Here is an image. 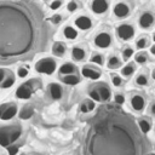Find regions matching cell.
Wrapping results in <instances>:
<instances>
[{
    "mask_svg": "<svg viewBox=\"0 0 155 155\" xmlns=\"http://www.w3.org/2000/svg\"><path fill=\"white\" fill-rule=\"evenodd\" d=\"M57 69V62L52 57H44L35 63V70L39 74L52 75Z\"/></svg>",
    "mask_w": 155,
    "mask_h": 155,
    "instance_id": "1",
    "label": "cell"
},
{
    "mask_svg": "<svg viewBox=\"0 0 155 155\" xmlns=\"http://www.w3.org/2000/svg\"><path fill=\"white\" fill-rule=\"evenodd\" d=\"M40 86V81L39 80H29L24 84H22L17 90H16V97L19 99H29L33 94V92Z\"/></svg>",
    "mask_w": 155,
    "mask_h": 155,
    "instance_id": "2",
    "label": "cell"
},
{
    "mask_svg": "<svg viewBox=\"0 0 155 155\" xmlns=\"http://www.w3.org/2000/svg\"><path fill=\"white\" fill-rule=\"evenodd\" d=\"M116 34H117V36H119L120 40H122V41H130L131 39L134 38L136 29H134V27L131 23H122V24L117 25Z\"/></svg>",
    "mask_w": 155,
    "mask_h": 155,
    "instance_id": "3",
    "label": "cell"
},
{
    "mask_svg": "<svg viewBox=\"0 0 155 155\" xmlns=\"http://www.w3.org/2000/svg\"><path fill=\"white\" fill-rule=\"evenodd\" d=\"M111 42H113V38L108 31H99L94 35L93 39V44L98 48H108L110 47Z\"/></svg>",
    "mask_w": 155,
    "mask_h": 155,
    "instance_id": "4",
    "label": "cell"
},
{
    "mask_svg": "<svg viewBox=\"0 0 155 155\" xmlns=\"http://www.w3.org/2000/svg\"><path fill=\"white\" fill-rule=\"evenodd\" d=\"M80 73L84 78L90 80H98L102 76V70L93 64H84L80 69Z\"/></svg>",
    "mask_w": 155,
    "mask_h": 155,
    "instance_id": "5",
    "label": "cell"
},
{
    "mask_svg": "<svg viewBox=\"0 0 155 155\" xmlns=\"http://www.w3.org/2000/svg\"><path fill=\"white\" fill-rule=\"evenodd\" d=\"M113 13L116 18H120V19H124V18H127L131 13V7L127 2H124V1H120V2H116L114 4L113 6Z\"/></svg>",
    "mask_w": 155,
    "mask_h": 155,
    "instance_id": "6",
    "label": "cell"
},
{
    "mask_svg": "<svg viewBox=\"0 0 155 155\" xmlns=\"http://www.w3.org/2000/svg\"><path fill=\"white\" fill-rule=\"evenodd\" d=\"M93 25L92 18L87 15H80L74 19V27L81 31H86L88 29H91Z\"/></svg>",
    "mask_w": 155,
    "mask_h": 155,
    "instance_id": "7",
    "label": "cell"
},
{
    "mask_svg": "<svg viewBox=\"0 0 155 155\" xmlns=\"http://www.w3.org/2000/svg\"><path fill=\"white\" fill-rule=\"evenodd\" d=\"M154 23H155V16L150 11L142 12V15L138 18V25L142 29H149V28H151L154 25Z\"/></svg>",
    "mask_w": 155,
    "mask_h": 155,
    "instance_id": "8",
    "label": "cell"
},
{
    "mask_svg": "<svg viewBox=\"0 0 155 155\" xmlns=\"http://www.w3.org/2000/svg\"><path fill=\"white\" fill-rule=\"evenodd\" d=\"M130 104H131V108L137 111V113H140L144 110L145 108V99L144 97L140 94V93H134L132 94V97L130 98Z\"/></svg>",
    "mask_w": 155,
    "mask_h": 155,
    "instance_id": "9",
    "label": "cell"
},
{
    "mask_svg": "<svg viewBox=\"0 0 155 155\" xmlns=\"http://www.w3.org/2000/svg\"><path fill=\"white\" fill-rule=\"evenodd\" d=\"M109 1L107 0H93L91 2V10L94 15H104L109 10Z\"/></svg>",
    "mask_w": 155,
    "mask_h": 155,
    "instance_id": "10",
    "label": "cell"
},
{
    "mask_svg": "<svg viewBox=\"0 0 155 155\" xmlns=\"http://www.w3.org/2000/svg\"><path fill=\"white\" fill-rule=\"evenodd\" d=\"M94 86V88L97 90V92L99 93V97H101V101L102 102H108V101H110V98H111V90H110V87L105 84V82H98V84H96V85H93Z\"/></svg>",
    "mask_w": 155,
    "mask_h": 155,
    "instance_id": "11",
    "label": "cell"
},
{
    "mask_svg": "<svg viewBox=\"0 0 155 155\" xmlns=\"http://www.w3.org/2000/svg\"><path fill=\"white\" fill-rule=\"evenodd\" d=\"M15 126H6V127H0V144L2 147H10L11 144V136L13 132Z\"/></svg>",
    "mask_w": 155,
    "mask_h": 155,
    "instance_id": "12",
    "label": "cell"
},
{
    "mask_svg": "<svg viewBox=\"0 0 155 155\" xmlns=\"http://www.w3.org/2000/svg\"><path fill=\"white\" fill-rule=\"evenodd\" d=\"M47 88H48V93H50V96H51L52 99H54V101L62 99V97H63V88H62V86L58 82H51V84H48Z\"/></svg>",
    "mask_w": 155,
    "mask_h": 155,
    "instance_id": "13",
    "label": "cell"
},
{
    "mask_svg": "<svg viewBox=\"0 0 155 155\" xmlns=\"http://www.w3.org/2000/svg\"><path fill=\"white\" fill-rule=\"evenodd\" d=\"M70 54H71L73 61H75V62H82L86 58V50L82 46H80V45H75V46H73Z\"/></svg>",
    "mask_w": 155,
    "mask_h": 155,
    "instance_id": "14",
    "label": "cell"
},
{
    "mask_svg": "<svg viewBox=\"0 0 155 155\" xmlns=\"http://www.w3.org/2000/svg\"><path fill=\"white\" fill-rule=\"evenodd\" d=\"M78 68L74 63L71 62H65L63 63L59 68H58V73L61 74V76H65V75H71V74H76Z\"/></svg>",
    "mask_w": 155,
    "mask_h": 155,
    "instance_id": "15",
    "label": "cell"
},
{
    "mask_svg": "<svg viewBox=\"0 0 155 155\" xmlns=\"http://www.w3.org/2000/svg\"><path fill=\"white\" fill-rule=\"evenodd\" d=\"M107 67L110 70H115L119 68H122V59L117 54H111L107 61Z\"/></svg>",
    "mask_w": 155,
    "mask_h": 155,
    "instance_id": "16",
    "label": "cell"
},
{
    "mask_svg": "<svg viewBox=\"0 0 155 155\" xmlns=\"http://www.w3.org/2000/svg\"><path fill=\"white\" fill-rule=\"evenodd\" d=\"M136 69H137V64H136L134 62H128V63H126V64L121 68L120 75H121L122 78H130V76H132V75L134 74Z\"/></svg>",
    "mask_w": 155,
    "mask_h": 155,
    "instance_id": "17",
    "label": "cell"
},
{
    "mask_svg": "<svg viewBox=\"0 0 155 155\" xmlns=\"http://www.w3.org/2000/svg\"><path fill=\"white\" fill-rule=\"evenodd\" d=\"M17 113H18V108H17V105H16L15 103H8L6 110L4 111V114H2V116H1L0 119H1V120H5V121L11 120L13 116H16Z\"/></svg>",
    "mask_w": 155,
    "mask_h": 155,
    "instance_id": "18",
    "label": "cell"
},
{
    "mask_svg": "<svg viewBox=\"0 0 155 155\" xmlns=\"http://www.w3.org/2000/svg\"><path fill=\"white\" fill-rule=\"evenodd\" d=\"M61 81H62L64 85L75 86V85H78V84H80V81H81V78H80V75L76 73V74H71V75L61 76Z\"/></svg>",
    "mask_w": 155,
    "mask_h": 155,
    "instance_id": "19",
    "label": "cell"
},
{
    "mask_svg": "<svg viewBox=\"0 0 155 155\" xmlns=\"http://www.w3.org/2000/svg\"><path fill=\"white\" fill-rule=\"evenodd\" d=\"M63 36L68 40H75L79 36V31L74 25H65L63 28Z\"/></svg>",
    "mask_w": 155,
    "mask_h": 155,
    "instance_id": "20",
    "label": "cell"
},
{
    "mask_svg": "<svg viewBox=\"0 0 155 155\" xmlns=\"http://www.w3.org/2000/svg\"><path fill=\"white\" fill-rule=\"evenodd\" d=\"M67 52V46L64 42L62 41H56L53 45H52V53L56 56V57H63Z\"/></svg>",
    "mask_w": 155,
    "mask_h": 155,
    "instance_id": "21",
    "label": "cell"
},
{
    "mask_svg": "<svg viewBox=\"0 0 155 155\" xmlns=\"http://www.w3.org/2000/svg\"><path fill=\"white\" fill-rule=\"evenodd\" d=\"M94 108H96V103H94L92 99H90V98H86V99H84V101L80 103V110H81V113H84V114L91 113Z\"/></svg>",
    "mask_w": 155,
    "mask_h": 155,
    "instance_id": "22",
    "label": "cell"
},
{
    "mask_svg": "<svg viewBox=\"0 0 155 155\" xmlns=\"http://www.w3.org/2000/svg\"><path fill=\"white\" fill-rule=\"evenodd\" d=\"M138 127L142 131V133L147 134L151 131V121L148 117H140L138 120Z\"/></svg>",
    "mask_w": 155,
    "mask_h": 155,
    "instance_id": "23",
    "label": "cell"
},
{
    "mask_svg": "<svg viewBox=\"0 0 155 155\" xmlns=\"http://www.w3.org/2000/svg\"><path fill=\"white\" fill-rule=\"evenodd\" d=\"M90 62H91V64H93L96 67H101L104 64V56L99 52H93L90 57Z\"/></svg>",
    "mask_w": 155,
    "mask_h": 155,
    "instance_id": "24",
    "label": "cell"
},
{
    "mask_svg": "<svg viewBox=\"0 0 155 155\" xmlns=\"http://www.w3.org/2000/svg\"><path fill=\"white\" fill-rule=\"evenodd\" d=\"M133 59H134V63L136 64H145L149 61V54L145 51H139V52H137L134 54Z\"/></svg>",
    "mask_w": 155,
    "mask_h": 155,
    "instance_id": "25",
    "label": "cell"
},
{
    "mask_svg": "<svg viewBox=\"0 0 155 155\" xmlns=\"http://www.w3.org/2000/svg\"><path fill=\"white\" fill-rule=\"evenodd\" d=\"M34 115V108L31 105H24L19 111V117L22 120H28Z\"/></svg>",
    "mask_w": 155,
    "mask_h": 155,
    "instance_id": "26",
    "label": "cell"
},
{
    "mask_svg": "<svg viewBox=\"0 0 155 155\" xmlns=\"http://www.w3.org/2000/svg\"><path fill=\"white\" fill-rule=\"evenodd\" d=\"M132 57H134V50L131 46H126L121 51V59L122 62H128Z\"/></svg>",
    "mask_w": 155,
    "mask_h": 155,
    "instance_id": "27",
    "label": "cell"
},
{
    "mask_svg": "<svg viewBox=\"0 0 155 155\" xmlns=\"http://www.w3.org/2000/svg\"><path fill=\"white\" fill-rule=\"evenodd\" d=\"M149 44H150V39L148 36H144V35L143 36H139L136 40V47L138 50H140V51H143L144 48H147L149 46Z\"/></svg>",
    "mask_w": 155,
    "mask_h": 155,
    "instance_id": "28",
    "label": "cell"
},
{
    "mask_svg": "<svg viewBox=\"0 0 155 155\" xmlns=\"http://www.w3.org/2000/svg\"><path fill=\"white\" fill-rule=\"evenodd\" d=\"M134 82H136V85H138V86H147V85L149 84V79H148V76H147L145 74H138V75L136 76Z\"/></svg>",
    "mask_w": 155,
    "mask_h": 155,
    "instance_id": "29",
    "label": "cell"
},
{
    "mask_svg": "<svg viewBox=\"0 0 155 155\" xmlns=\"http://www.w3.org/2000/svg\"><path fill=\"white\" fill-rule=\"evenodd\" d=\"M110 79H111V84H113L114 87H120L124 82V78L120 74H111Z\"/></svg>",
    "mask_w": 155,
    "mask_h": 155,
    "instance_id": "30",
    "label": "cell"
},
{
    "mask_svg": "<svg viewBox=\"0 0 155 155\" xmlns=\"http://www.w3.org/2000/svg\"><path fill=\"white\" fill-rule=\"evenodd\" d=\"M13 84H15V76L11 73H8V76L5 78V80L2 81V84L0 86H1V88H10Z\"/></svg>",
    "mask_w": 155,
    "mask_h": 155,
    "instance_id": "31",
    "label": "cell"
},
{
    "mask_svg": "<svg viewBox=\"0 0 155 155\" xmlns=\"http://www.w3.org/2000/svg\"><path fill=\"white\" fill-rule=\"evenodd\" d=\"M88 97H90V99H92L94 103H96V102H102V101H101V97H99V93L97 92V90L94 88V86H91V88L88 90Z\"/></svg>",
    "mask_w": 155,
    "mask_h": 155,
    "instance_id": "32",
    "label": "cell"
},
{
    "mask_svg": "<svg viewBox=\"0 0 155 155\" xmlns=\"http://www.w3.org/2000/svg\"><path fill=\"white\" fill-rule=\"evenodd\" d=\"M78 8H79V4H78L76 1H74V0L68 1V4H67V11H68V12L73 13V12L78 11Z\"/></svg>",
    "mask_w": 155,
    "mask_h": 155,
    "instance_id": "33",
    "label": "cell"
},
{
    "mask_svg": "<svg viewBox=\"0 0 155 155\" xmlns=\"http://www.w3.org/2000/svg\"><path fill=\"white\" fill-rule=\"evenodd\" d=\"M28 74H29V70H28L27 67H19V68L17 69V75H18L19 78H27Z\"/></svg>",
    "mask_w": 155,
    "mask_h": 155,
    "instance_id": "34",
    "label": "cell"
},
{
    "mask_svg": "<svg viewBox=\"0 0 155 155\" xmlns=\"http://www.w3.org/2000/svg\"><path fill=\"white\" fill-rule=\"evenodd\" d=\"M125 101H126V98H125V96L122 94V93H115L114 94V102L116 103V104H124L125 103Z\"/></svg>",
    "mask_w": 155,
    "mask_h": 155,
    "instance_id": "35",
    "label": "cell"
},
{
    "mask_svg": "<svg viewBox=\"0 0 155 155\" xmlns=\"http://www.w3.org/2000/svg\"><path fill=\"white\" fill-rule=\"evenodd\" d=\"M62 5H63V1L62 0H53V1L50 2L48 6H50L51 10H58V8L62 7Z\"/></svg>",
    "mask_w": 155,
    "mask_h": 155,
    "instance_id": "36",
    "label": "cell"
},
{
    "mask_svg": "<svg viewBox=\"0 0 155 155\" xmlns=\"http://www.w3.org/2000/svg\"><path fill=\"white\" fill-rule=\"evenodd\" d=\"M62 19H63V16H62L61 13H56V15H53V16L51 17V22H52L53 24H59V23L62 22Z\"/></svg>",
    "mask_w": 155,
    "mask_h": 155,
    "instance_id": "37",
    "label": "cell"
},
{
    "mask_svg": "<svg viewBox=\"0 0 155 155\" xmlns=\"http://www.w3.org/2000/svg\"><path fill=\"white\" fill-rule=\"evenodd\" d=\"M7 151H8V155H16L17 151H18V145H10V147H7Z\"/></svg>",
    "mask_w": 155,
    "mask_h": 155,
    "instance_id": "38",
    "label": "cell"
},
{
    "mask_svg": "<svg viewBox=\"0 0 155 155\" xmlns=\"http://www.w3.org/2000/svg\"><path fill=\"white\" fill-rule=\"evenodd\" d=\"M5 78H6V71L0 68V85L2 84V81L5 80Z\"/></svg>",
    "mask_w": 155,
    "mask_h": 155,
    "instance_id": "39",
    "label": "cell"
},
{
    "mask_svg": "<svg viewBox=\"0 0 155 155\" xmlns=\"http://www.w3.org/2000/svg\"><path fill=\"white\" fill-rule=\"evenodd\" d=\"M149 113H150L151 115H154V116H155V102L150 104V108H149Z\"/></svg>",
    "mask_w": 155,
    "mask_h": 155,
    "instance_id": "40",
    "label": "cell"
},
{
    "mask_svg": "<svg viewBox=\"0 0 155 155\" xmlns=\"http://www.w3.org/2000/svg\"><path fill=\"white\" fill-rule=\"evenodd\" d=\"M6 108H7V104H1V105H0V117L2 116L4 111L6 110Z\"/></svg>",
    "mask_w": 155,
    "mask_h": 155,
    "instance_id": "41",
    "label": "cell"
},
{
    "mask_svg": "<svg viewBox=\"0 0 155 155\" xmlns=\"http://www.w3.org/2000/svg\"><path fill=\"white\" fill-rule=\"evenodd\" d=\"M150 53H151L153 56H155V44L150 46Z\"/></svg>",
    "mask_w": 155,
    "mask_h": 155,
    "instance_id": "42",
    "label": "cell"
},
{
    "mask_svg": "<svg viewBox=\"0 0 155 155\" xmlns=\"http://www.w3.org/2000/svg\"><path fill=\"white\" fill-rule=\"evenodd\" d=\"M22 155H41V154H22Z\"/></svg>",
    "mask_w": 155,
    "mask_h": 155,
    "instance_id": "43",
    "label": "cell"
},
{
    "mask_svg": "<svg viewBox=\"0 0 155 155\" xmlns=\"http://www.w3.org/2000/svg\"><path fill=\"white\" fill-rule=\"evenodd\" d=\"M153 41H154V44H155V33L153 34Z\"/></svg>",
    "mask_w": 155,
    "mask_h": 155,
    "instance_id": "44",
    "label": "cell"
},
{
    "mask_svg": "<svg viewBox=\"0 0 155 155\" xmlns=\"http://www.w3.org/2000/svg\"><path fill=\"white\" fill-rule=\"evenodd\" d=\"M153 150H154V153H155V144H154V147H153Z\"/></svg>",
    "mask_w": 155,
    "mask_h": 155,
    "instance_id": "45",
    "label": "cell"
}]
</instances>
